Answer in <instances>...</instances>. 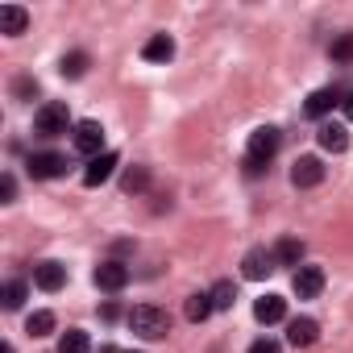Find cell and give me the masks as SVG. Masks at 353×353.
Returning <instances> with one entry per match:
<instances>
[{
	"label": "cell",
	"mask_w": 353,
	"mask_h": 353,
	"mask_svg": "<svg viewBox=\"0 0 353 353\" xmlns=\"http://www.w3.org/2000/svg\"><path fill=\"white\" fill-rule=\"evenodd\" d=\"M26 26H30V13L21 5H0V34L17 38V34H26Z\"/></svg>",
	"instance_id": "14"
},
{
	"label": "cell",
	"mask_w": 353,
	"mask_h": 353,
	"mask_svg": "<svg viewBox=\"0 0 353 353\" xmlns=\"http://www.w3.org/2000/svg\"><path fill=\"white\" fill-rule=\"evenodd\" d=\"M100 145H104V129H100L96 121H79V125H75V150L96 158V154H100Z\"/></svg>",
	"instance_id": "8"
},
{
	"label": "cell",
	"mask_w": 353,
	"mask_h": 353,
	"mask_svg": "<svg viewBox=\"0 0 353 353\" xmlns=\"http://www.w3.org/2000/svg\"><path fill=\"white\" fill-rule=\"evenodd\" d=\"M316 137H320V145H324L328 154H345V150H349V129L336 125V121H324Z\"/></svg>",
	"instance_id": "11"
},
{
	"label": "cell",
	"mask_w": 353,
	"mask_h": 353,
	"mask_svg": "<svg viewBox=\"0 0 353 353\" xmlns=\"http://www.w3.org/2000/svg\"><path fill=\"white\" fill-rule=\"evenodd\" d=\"M92 279H96L100 291H121V287L129 283V266H121V262H100Z\"/></svg>",
	"instance_id": "9"
},
{
	"label": "cell",
	"mask_w": 353,
	"mask_h": 353,
	"mask_svg": "<svg viewBox=\"0 0 353 353\" xmlns=\"http://www.w3.org/2000/svg\"><path fill=\"white\" fill-rule=\"evenodd\" d=\"M30 174L34 179H59V174H67V158L63 154H34L30 158Z\"/></svg>",
	"instance_id": "7"
},
{
	"label": "cell",
	"mask_w": 353,
	"mask_h": 353,
	"mask_svg": "<svg viewBox=\"0 0 353 353\" xmlns=\"http://www.w3.org/2000/svg\"><path fill=\"white\" fill-rule=\"evenodd\" d=\"M100 353H117V349H112V345H104V349H100Z\"/></svg>",
	"instance_id": "30"
},
{
	"label": "cell",
	"mask_w": 353,
	"mask_h": 353,
	"mask_svg": "<svg viewBox=\"0 0 353 353\" xmlns=\"http://www.w3.org/2000/svg\"><path fill=\"white\" fill-rule=\"evenodd\" d=\"M129 328H133L141 341H162V336L170 332V320H166V312H162V307L141 303V307H133V312H129Z\"/></svg>",
	"instance_id": "1"
},
{
	"label": "cell",
	"mask_w": 353,
	"mask_h": 353,
	"mask_svg": "<svg viewBox=\"0 0 353 353\" xmlns=\"http://www.w3.org/2000/svg\"><path fill=\"white\" fill-rule=\"evenodd\" d=\"M21 303H26V283H9V287H5V307L17 312Z\"/></svg>",
	"instance_id": "24"
},
{
	"label": "cell",
	"mask_w": 353,
	"mask_h": 353,
	"mask_svg": "<svg viewBox=\"0 0 353 353\" xmlns=\"http://www.w3.org/2000/svg\"><path fill=\"white\" fill-rule=\"evenodd\" d=\"M336 104H341V96H336L332 88H320V92H312V96H307L303 112H307V117H328V112H332Z\"/></svg>",
	"instance_id": "17"
},
{
	"label": "cell",
	"mask_w": 353,
	"mask_h": 353,
	"mask_svg": "<svg viewBox=\"0 0 353 353\" xmlns=\"http://www.w3.org/2000/svg\"><path fill=\"white\" fill-rule=\"evenodd\" d=\"M270 270H274V254H266V250H250V254L241 258V274H245V279H254V283H258V279H266Z\"/></svg>",
	"instance_id": "12"
},
{
	"label": "cell",
	"mask_w": 353,
	"mask_h": 353,
	"mask_svg": "<svg viewBox=\"0 0 353 353\" xmlns=\"http://www.w3.org/2000/svg\"><path fill=\"white\" fill-rule=\"evenodd\" d=\"M13 196H17V183H13V174H5V179H0V200L13 204Z\"/></svg>",
	"instance_id": "27"
},
{
	"label": "cell",
	"mask_w": 353,
	"mask_h": 353,
	"mask_svg": "<svg viewBox=\"0 0 353 353\" xmlns=\"http://www.w3.org/2000/svg\"><path fill=\"white\" fill-rule=\"evenodd\" d=\"M250 353H279V345L266 336V341H254V349H250Z\"/></svg>",
	"instance_id": "28"
},
{
	"label": "cell",
	"mask_w": 353,
	"mask_h": 353,
	"mask_svg": "<svg viewBox=\"0 0 353 353\" xmlns=\"http://www.w3.org/2000/svg\"><path fill=\"white\" fill-rule=\"evenodd\" d=\"M320 179H324V162H320L316 154L295 158V166H291V183H295V188H316Z\"/></svg>",
	"instance_id": "4"
},
{
	"label": "cell",
	"mask_w": 353,
	"mask_h": 353,
	"mask_svg": "<svg viewBox=\"0 0 353 353\" xmlns=\"http://www.w3.org/2000/svg\"><path fill=\"white\" fill-rule=\"evenodd\" d=\"M279 129L274 125H262V129H254V137H250V158H245V166H250V174H258L274 154H279Z\"/></svg>",
	"instance_id": "2"
},
{
	"label": "cell",
	"mask_w": 353,
	"mask_h": 353,
	"mask_svg": "<svg viewBox=\"0 0 353 353\" xmlns=\"http://www.w3.org/2000/svg\"><path fill=\"white\" fill-rule=\"evenodd\" d=\"M129 353H137V349H129Z\"/></svg>",
	"instance_id": "31"
},
{
	"label": "cell",
	"mask_w": 353,
	"mask_h": 353,
	"mask_svg": "<svg viewBox=\"0 0 353 353\" xmlns=\"http://www.w3.org/2000/svg\"><path fill=\"white\" fill-rule=\"evenodd\" d=\"M212 312H216V307H212V295H208V291H196V295H188V307H183V316H188L192 324H204Z\"/></svg>",
	"instance_id": "18"
},
{
	"label": "cell",
	"mask_w": 353,
	"mask_h": 353,
	"mask_svg": "<svg viewBox=\"0 0 353 353\" xmlns=\"http://www.w3.org/2000/svg\"><path fill=\"white\" fill-rule=\"evenodd\" d=\"M34 283H38L42 291H63L67 266H63V262H38V266H34Z\"/></svg>",
	"instance_id": "10"
},
{
	"label": "cell",
	"mask_w": 353,
	"mask_h": 353,
	"mask_svg": "<svg viewBox=\"0 0 353 353\" xmlns=\"http://www.w3.org/2000/svg\"><path fill=\"white\" fill-rule=\"evenodd\" d=\"M59 71H63V79H83V75H88V54H83V50H75V54H63Z\"/></svg>",
	"instance_id": "20"
},
{
	"label": "cell",
	"mask_w": 353,
	"mask_h": 353,
	"mask_svg": "<svg viewBox=\"0 0 353 353\" xmlns=\"http://www.w3.org/2000/svg\"><path fill=\"white\" fill-rule=\"evenodd\" d=\"M88 345H92V336L83 328H67L59 336V353H88Z\"/></svg>",
	"instance_id": "19"
},
{
	"label": "cell",
	"mask_w": 353,
	"mask_h": 353,
	"mask_svg": "<svg viewBox=\"0 0 353 353\" xmlns=\"http://www.w3.org/2000/svg\"><path fill=\"white\" fill-rule=\"evenodd\" d=\"M67 125H71L67 104H42L38 117H34V129H38L42 137H59V133H67Z\"/></svg>",
	"instance_id": "3"
},
{
	"label": "cell",
	"mask_w": 353,
	"mask_h": 353,
	"mask_svg": "<svg viewBox=\"0 0 353 353\" xmlns=\"http://www.w3.org/2000/svg\"><path fill=\"white\" fill-rule=\"evenodd\" d=\"M320 336V324L312 320V316H295L291 324H287V341L295 345V349H303V345H312Z\"/></svg>",
	"instance_id": "13"
},
{
	"label": "cell",
	"mask_w": 353,
	"mask_h": 353,
	"mask_svg": "<svg viewBox=\"0 0 353 353\" xmlns=\"http://www.w3.org/2000/svg\"><path fill=\"white\" fill-rule=\"evenodd\" d=\"M341 108H345V117L353 121V92H349V96H341Z\"/></svg>",
	"instance_id": "29"
},
{
	"label": "cell",
	"mask_w": 353,
	"mask_h": 353,
	"mask_svg": "<svg viewBox=\"0 0 353 353\" xmlns=\"http://www.w3.org/2000/svg\"><path fill=\"white\" fill-rule=\"evenodd\" d=\"M299 258H303V245L299 241H291V237L279 241V250H274V262L279 266H299Z\"/></svg>",
	"instance_id": "22"
},
{
	"label": "cell",
	"mask_w": 353,
	"mask_h": 353,
	"mask_svg": "<svg viewBox=\"0 0 353 353\" xmlns=\"http://www.w3.org/2000/svg\"><path fill=\"white\" fill-rule=\"evenodd\" d=\"M145 179H150V174H145L141 166H133V170H125V192H141V188H145Z\"/></svg>",
	"instance_id": "25"
},
{
	"label": "cell",
	"mask_w": 353,
	"mask_h": 353,
	"mask_svg": "<svg viewBox=\"0 0 353 353\" xmlns=\"http://www.w3.org/2000/svg\"><path fill=\"white\" fill-rule=\"evenodd\" d=\"M332 59H341V63H345V59H353V34H345V38H336V42H332Z\"/></svg>",
	"instance_id": "26"
},
{
	"label": "cell",
	"mask_w": 353,
	"mask_h": 353,
	"mask_svg": "<svg viewBox=\"0 0 353 353\" xmlns=\"http://www.w3.org/2000/svg\"><path fill=\"white\" fill-rule=\"evenodd\" d=\"M291 287H295L299 299H316V295L324 291V270H320V266H299L295 279H291Z\"/></svg>",
	"instance_id": "5"
},
{
	"label": "cell",
	"mask_w": 353,
	"mask_h": 353,
	"mask_svg": "<svg viewBox=\"0 0 353 353\" xmlns=\"http://www.w3.org/2000/svg\"><path fill=\"white\" fill-rule=\"evenodd\" d=\"M112 170H117V154H112V150H104V154H96V158L88 162L83 183H88V188H100V183H108V179H112Z\"/></svg>",
	"instance_id": "6"
},
{
	"label": "cell",
	"mask_w": 353,
	"mask_h": 353,
	"mask_svg": "<svg viewBox=\"0 0 353 353\" xmlns=\"http://www.w3.org/2000/svg\"><path fill=\"white\" fill-rule=\"evenodd\" d=\"M141 59H145V63H170V59H174V42H170L166 34H154V38L141 46Z\"/></svg>",
	"instance_id": "16"
},
{
	"label": "cell",
	"mask_w": 353,
	"mask_h": 353,
	"mask_svg": "<svg viewBox=\"0 0 353 353\" xmlns=\"http://www.w3.org/2000/svg\"><path fill=\"white\" fill-rule=\"evenodd\" d=\"M26 332H30V336H46V332H54V312H34V316L26 320Z\"/></svg>",
	"instance_id": "23"
},
{
	"label": "cell",
	"mask_w": 353,
	"mask_h": 353,
	"mask_svg": "<svg viewBox=\"0 0 353 353\" xmlns=\"http://www.w3.org/2000/svg\"><path fill=\"white\" fill-rule=\"evenodd\" d=\"M254 316H258V324H279L287 316V299L283 295H262L254 303Z\"/></svg>",
	"instance_id": "15"
},
{
	"label": "cell",
	"mask_w": 353,
	"mask_h": 353,
	"mask_svg": "<svg viewBox=\"0 0 353 353\" xmlns=\"http://www.w3.org/2000/svg\"><path fill=\"white\" fill-rule=\"evenodd\" d=\"M208 295H212V307H216V312H229V307H233V299H237V287H233L229 279H221Z\"/></svg>",
	"instance_id": "21"
}]
</instances>
